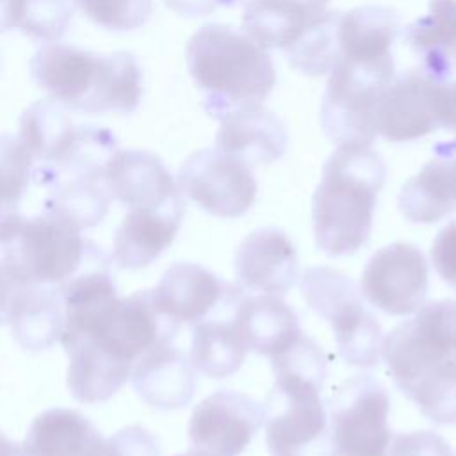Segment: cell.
Returning a JSON list of instances; mask_svg holds the SVG:
<instances>
[{
    "instance_id": "obj_1",
    "label": "cell",
    "mask_w": 456,
    "mask_h": 456,
    "mask_svg": "<svg viewBox=\"0 0 456 456\" xmlns=\"http://www.w3.org/2000/svg\"><path fill=\"white\" fill-rule=\"evenodd\" d=\"M383 360L401 392L433 424H456V301L422 305L383 337Z\"/></svg>"
},
{
    "instance_id": "obj_2",
    "label": "cell",
    "mask_w": 456,
    "mask_h": 456,
    "mask_svg": "<svg viewBox=\"0 0 456 456\" xmlns=\"http://www.w3.org/2000/svg\"><path fill=\"white\" fill-rule=\"evenodd\" d=\"M385 171L383 159L369 144H338L314 194L312 219L319 249L344 256L369 242Z\"/></svg>"
},
{
    "instance_id": "obj_3",
    "label": "cell",
    "mask_w": 456,
    "mask_h": 456,
    "mask_svg": "<svg viewBox=\"0 0 456 456\" xmlns=\"http://www.w3.org/2000/svg\"><path fill=\"white\" fill-rule=\"evenodd\" d=\"M30 75L52 100L86 114H130L142 96V75L128 52L98 53L61 43L43 45Z\"/></svg>"
},
{
    "instance_id": "obj_4",
    "label": "cell",
    "mask_w": 456,
    "mask_h": 456,
    "mask_svg": "<svg viewBox=\"0 0 456 456\" xmlns=\"http://www.w3.org/2000/svg\"><path fill=\"white\" fill-rule=\"evenodd\" d=\"M185 61L196 86L207 93L212 114L260 103L274 87L276 73L265 48L228 25H203L187 43Z\"/></svg>"
},
{
    "instance_id": "obj_5",
    "label": "cell",
    "mask_w": 456,
    "mask_h": 456,
    "mask_svg": "<svg viewBox=\"0 0 456 456\" xmlns=\"http://www.w3.org/2000/svg\"><path fill=\"white\" fill-rule=\"evenodd\" d=\"M2 260L25 283H59L69 280L86 255L80 232L45 212L23 217L16 210L0 219Z\"/></svg>"
},
{
    "instance_id": "obj_6",
    "label": "cell",
    "mask_w": 456,
    "mask_h": 456,
    "mask_svg": "<svg viewBox=\"0 0 456 456\" xmlns=\"http://www.w3.org/2000/svg\"><path fill=\"white\" fill-rule=\"evenodd\" d=\"M299 290L308 306L330 322L346 363L369 369L379 362L381 326L363 306L362 290L347 274L326 265L310 267L301 278Z\"/></svg>"
},
{
    "instance_id": "obj_7",
    "label": "cell",
    "mask_w": 456,
    "mask_h": 456,
    "mask_svg": "<svg viewBox=\"0 0 456 456\" xmlns=\"http://www.w3.org/2000/svg\"><path fill=\"white\" fill-rule=\"evenodd\" d=\"M392 78L394 59H340L331 69L321 109L326 135L337 144H370L378 134V105Z\"/></svg>"
},
{
    "instance_id": "obj_8",
    "label": "cell",
    "mask_w": 456,
    "mask_h": 456,
    "mask_svg": "<svg viewBox=\"0 0 456 456\" xmlns=\"http://www.w3.org/2000/svg\"><path fill=\"white\" fill-rule=\"evenodd\" d=\"M321 385L274 378L265 410V440L271 456H330L331 429Z\"/></svg>"
},
{
    "instance_id": "obj_9",
    "label": "cell",
    "mask_w": 456,
    "mask_h": 456,
    "mask_svg": "<svg viewBox=\"0 0 456 456\" xmlns=\"http://www.w3.org/2000/svg\"><path fill=\"white\" fill-rule=\"evenodd\" d=\"M388 411V392L372 376L342 381L328 399L330 456H385L392 438Z\"/></svg>"
},
{
    "instance_id": "obj_10",
    "label": "cell",
    "mask_w": 456,
    "mask_h": 456,
    "mask_svg": "<svg viewBox=\"0 0 456 456\" xmlns=\"http://www.w3.org/2000/svg\"><path fill=\"white\" fill-rule=\"evenodd\" d=\"M178 189L216 217H239L256 198V180L246 162L217 148L192 153L180 167Z\"/></svg>"
},
{
    "instance_id": "obj_11",
    "label": "cell",
    "mask_w": 456,
    "mask_h": 456,
    "mask_svg": "<svg viewBox=\"0 0 456 456\" xmlns=\"http://www.w3.org/2000/svg\"><path fill=\"white\" fill-rule=\"evenodd\" d=\"M428 283L429 267L424 253L415 244L394 242L369 258L360 290L374 308L388 315H408L424 305Z\"/></svg>"
},
{
    "instance_id": "obj_12",
    "label": "cell",
    "mask_w": 456,
    "mask_h": 456,
    "mask_svg": "<svg viewBox=\"0 0 456 456\" xmlns=\"http://www.w3.org/2000/svg\"><path fill=\"white\" fill-rule=\"evenodd\" d=\"M265 422L264 406L235 390L205 397L189 420L191 449L205 456H239Z\"/></svg>"
},
{
    "instance_id": "obj_13",
    "label": "cell",
    "mask_w": 456,
    "mask_h": 456,
    "mask_svg": "<svg viewBox=\"0 0 456 456\" xmlns=\"http://www.w3.org/2000/svg\"><path fill=\"white\" fill-rule=\"evenodd\" d=\"M228 283L212 271L191 264L176 262L160 276L159 283L148 290L150 303L157 315L173 330L180 324H198L224 301Z\"/></svg>"
},
{
    "instance_id": "obj_14",
    "label": "cell",
    "mask_w": 456,
    "mask_h": 456,
    "mask_svg": "<svg viewBox=\"0 0 456 456\" xmlns=\"http://www.w3.org/2000/svg\"><path fill=\"white\" fill-rule=\"evenodd\" d=\"M235 276L242 289L283 296L299 278L297 249L278 228L251 232L237 248Z\"/></svg>"
},
{
    "instance_id": "obj_15",
    "label": "cell",
    "mask_w": 456,
    "mask_h": 456,
    "mask_svg": "<svg viewBox=\"0 0 456 456\" xmlns=\"http://www.w3.org/2000/svg\"><path fill=\"white\" fill-rule=\"evenodd\" d=\"M110 196L132 208H159L182 200L176 180L164 162L144 150H116L103 167Z\"/></svg>"
},
{
    "instance_id": "obj_16",
    "label": "cell",
    "mask_w": 456,
    "mask_h": 456,
    "mask_svg": "<svg viewBox=\"0 0 456 456\" xmlns=\"http://www.w3.org/2000/svg\"><path fill=\"white\" fill-rule=\"evenodd\" d=\"M166 333L175 335L176 330L157 315L148 290H142L130 297H118L109 312L84 337L94 340L116 358L135 363Z\"/></svg>"
},
{
    "instance_id": "obj_17",
    "label": "cell",
    "mask_w": 456,
    "mask_h": 456,
    "mask_svg": "<svg viewBox=\"0 0 456 456\" xmlns=\"http://www.w3.org/2000/svg\"><path fill=\"white\" fill-rule=\"evenodd\" d=\"M435 78L426 69H411L385 89L376 114V132L392 142H404L429 134L435 126Z\"/></svg>"
},
{
    "instance_id": "obj_18",
    "label": "cell",
    "mask_w": 456,
    "mask_h": 456,
    "mask_svg": "<svg viewBox=\"0 0 456 456\" xmlns=\"http://www.w3.org/2000/svg\"><path fill=\"white\" fill-rule=\"evenodd\" d=\"M283 123L260 103L239 105L221 114L216 148L230 153L248 166L271 164L287 150Z\"/></svg>"
},
{
    "instance_id": "obj_19",
    "label": "cell",
    "mask_w": 456,
    "mask_h": 456,
    "mask_svg": "<svg viewBox=\"0 0 456 456\" xmlns=\"http://www.w3.org/2000/svg\"><path fill=\"white\" fill-rule=\"evenodd\" d=\"M173 333L162 335L137 362L134 387L139 397L159 410H176L194 395L196 374L191 360L173 346Z\"/></svg>"
},
{
    "instance_id": "obj_20",
    "label": "cell",
    "mask_w": 456,
    "mask_h": 456,
    "mask_svg": "<svg viewBox=\"0 0 456 456\" xmlns=\"http://www.w3.org/2000/svg\"><path fill=\"white\" fill-rule=\"evenodd\" d=\"M399 210L411 223H436L456 210V141L440 142L433 159L399 192Z\"/></svg>"
},
{
    "instance_id": "obj_21",
    "label": "cell",
    "mask_w": 456,
    "mask_h": 456,
    "mask_svg": "<svg viewBox=\"0 0 456 456\" xmlns=\"http://www.w3.org/2000/svg\"><path fill=\"white\" fill-rule=\"evenodd\" d=\"M183 217V200L159 208H132L114 237L112 258L119 267L150 265L173 240Z\"/></svg>"
},
{
    "instance_id": "obj_22",
    "label": "cell",
    "mask_w": 456,
    "mask_h": 456,
    "mask_svg": "<svg viewBox=\"0 0 456 456\" xmlns=\"http://www.w3.org/2000/svg\"><path fill=\"white\" fill-rule=\"evenodd\" d=\"M233 321L248 351L269 358L289 349L303 335L294 308L273 294L242 292L233 305Z\"/></svg>"
},
{
    "instance_id": "obj_23",
    "label": "cell",
    "mask_w": 456,
    "mask_h": 456,
    "mask_svg": "<svg viewBox=\"0 0 456 456\" xmlns=\"http://www.w3.org/2000/svg\"><path fill=\"white\" fill-rule=\"evenodd\" d=\"M330 0H249L244 32L262 48H290L328 12Z\"/></svg>"
},
{
    "instance_id": "obj_24",
    "label": "cell",
    "mask_w": 456,
    "mask_h": 456,
    "mask_svg": "<svg viewBox=\"0 0 456 456\" xmlns=\"http://www.w3.org/2000/svg\"><path fill=\"white\" fill-rule=\"evenodd\" d=\"M80 134L66 107L52 98L32 103L20 118L18 137L34 159V175L59 167L73 151Z\"/></svg>"
},
{
    "instance_id": "obj_25",
    "label": "cell",
    "mask_w": 456,
    "mask_h": 456,
    "mask_svg": "<svg viewBox=\"0 0 456 456\" xmlns=\"http://www.w3.org/2000/svg\"><path fill=\"white\" fill-rule=\"evenodd\" d=\"M242 292L244 289L239 285L223 317H205L194 324L189 353L194 370L214 379H223L240 369L248 347L235 326L233 305Z\"/></svg>"
},
{
    "instance_id": "obj_26",
    "label": "cell",
    "mask_w": 456,
    "mask_h": 456,
    "mask_svg": "<svg viewBox=\"0 0 456 456\" xmlns=\"http://www.w3.org/2000/svg\"><path fill=\"white\" fill-rule=\"evenodd\" d=\"M69 354L68 387L80 403H98L116 394L128 379L134 363L123 362L82 337L64 347Z\"/></svg>"
},
{
    "instance_id": "obj_27",
    "label": "cell",
    "mask_w": 456,
    "mask_h": 456,
    "mask_svg": "<svg viewBox=\"0 0 456 456\" xmlns=\"http://www.w3.org/2000/svg\"><path fill=\"white\" fill-rule=\"evenodd\" d=\"M7 322H11L14 338L25 349L41 351L50 347L61 338L64 326L59 296L37 283L21 285L11 303Z\"/></svg>"
},
{
    "instance_id": "obj_28",
    "label": "cell",
    "mask_w": 456,
    "mask_h": 456,
    "mask_svg": "<svg viewBox=\"0 0 456 456\" xmlns=\"http://www.w3.org/2000/svg\"><path fill=\"white\" fill-rule=\"evenodd\" d=\"M406 39L435 78L456 73V0H429V9L415 20Z\"/></svg>"
},
{
    "instance_id": "obj_29",
    "label": "cell",
    "mask_w": 456,
    "mask_h": 456,
    "mask_svg": "<svg viewBox=\"0 0 456 456\" xmlns=\"http://www.w3.org/2000/svg\"><path fill=\"white\" fill-rule=\"evenodd\" d=\"M399 28L397 14L387 7L365 5L338 18L340 59H392L390 46Z\"/></svg>"
},
{
    "instance_id": "obj_30",
    "label": "cell",
    "mask_w": 456,
    "mask_h": 456,
    "mask_svg": "<svg viewBox=\"0 0 456 456\" xmlns=\"http://www.w3.org/2000/svg\"><path fill=\"white\" fill-rule=\"evenodd\" d=\"M116 301V285L103 271L84 273L69 280L62 289V346L66 347L77 338L87 335Z\"/></svg>"
},
{
    "instance_id": "obj_31",
    "label": "cell",
    "mask_w": 456,
    "mask_h": 456,
    "mask_svg": "<svg viewBox=\"0 0 456 456\" xmlns=\"http://www.w3.org/2000/svg\"><path fill=\"white\" fill-rule=\"evenodd\" d=\"M100 438L80 411L53 408L36 417L23 445L37 456H84Z\"/></svg>"
},
{
    "instance_id": "obj_32",
    "label": "cell",
    "mask_w": 456,
    "mask_h": 456,
    "mask_svg": "<svg viewBox=\"0 0 456 456\" xmlns=\"http://www.w3.org/2000/svg\"><path fill=\"white\" fill-rule=\"evenodd\" d=\"M102 182L103 178L86 176L59 183L48 198L45 212L62 219L78 232L98 224L107 214L112 198Z\"/></svg>"
},
{
    "instance_id": "obj_33",
    "label": "cell",
    "mask_w": 456,
    "mask_h": 456,
    "mask_svg": "<svg viewBox=\"0 0 456 456\" xmlns=\"http://www.w3.org/2000/svg\"><path fill=\"white\" fill-rule=\"evenodd\" d=\"M338 18L340 12L328 11L317 25L285 50L292 66L308 75H322L337 66L340 61Z\"/></svg>"
},
{
    "instance_id": "obj_34",
    "label": "cell",
    "mask_w": 456,
    "mask_h": 456,
    "mask_svg": "<svg viewBox=\"0 0 456 456\" xmlns=\"http://www.w3.org/2000/svg\"><path fill=\"white\" fill-rule=\"evenodd\" d=\"M34 166L32 155L18 135L0 134V203L7 212L16 208Z\"/></svg>"
},
{
    "instance_id": "obj_35",
    "label": "cell",
    "mask_w": 456,
    "mask_h": 456,
    "mask_svg": "<svg viewBox=\"0 0 456 456\" xmlns=\"http://www.w3.org/2000/svg\"><path fill=\"white\" fill-rule=\"evenodd\" d=\"M73 16L69 0H21L18 28L45 45L57 43Z\"/></svg>"
},
{
    "instance_id": "obj_36",
    "label": "cell",
    "mask_w": 456,
    "mask_h": 456,
    "mask_svg": "<svg viewBox=\"0 0 456 456\" xmlns=\"http://www.w3.org/2000/svg\"><path fill=\"white\" fill-rule=\"evenodd\" d=\"M93 23L116 32L142 27L151 14V0H71Z\"/></svg>"
},
{
    "instance_id": "obj_37",
    "label": "cell",
    "mask_w": 456,
    "mask_h": 456,
    "mask_svg": "<svg viewBox=\"0 0 456 456\" xmlns=\"http://www.w3.org/2000/svg\"><path fill=\"white\" fill-rule=\"evenodd\" d=\"M84 456H159V444L150 431L130 426L107 440L100 438Z\"/></svg>"
},
{
    "instance_id": "obj_38",
    "label": "cell",
    "mask_w": 456,
    "mask_h": 456,
    "mask_svg": "<svg viewBox=\"0 0 456 456\" xmlns=\"http://www.w3.org/2000/svg\"><path fill=\"white\" fill-rule=\"evenodd\" d=\"M385 456H452L449 444L435 431L395 433Z\"/></svg>"
},
{
    "instance_id": "obj_39",
    "label": "cell",
    "mask_w": 456,
    "mask_h": 456,
    "mask_svg": "<svg viewBox=\"0 0 456 456\" xmlns=\"http://www.w3.org/2000/svg\"><path fill=\"white\" fill-rule=\"evenodd\" d=\"M431 262L438 276L456 287V219L436 233L431 244Z\"/></svg>"
},
{
    "instance_id": "obj_40",
    "label": "cell",
    "mask_w": 456,
    "mask_h": 456,
    "mask_svg": "<svg viewBox=\"0 0 456 456\" xmlns=\"http://www.w3.org/2000/svg\"><path fill=\"white\" fill-rule=\"evenodd\" d=\"M433 114L436 126L456 134V82H435Z\"/></svg>"
},
{
    "instance_id": "obj_41",
    "label": "cell",
    "mask_w": 456,
    "mask_h": 456,
    "mask_svg": "<svg viewBox=\"0 0 456 456\" xmlns=\"http://www.w3.org/2000/svg\"><path fill=\"white\" fill-rule=\"evenodd\" d=\"M21 285H25V281L20 280L14 271L0 258V324L7 322L11 303Z\"/></svg>"
},
{
    "instance_id": "obj_42",
    "label": "cell",
    "mask_w": 456,
    "mask_h": 456,
    "mask_svg": "<svg viewBox=\"0 0 456 456\" xmlns=\"http://www.w3.org/2000/svg\"><path fill=\"white\" fill-rule=\"evenodd\" d=\"M169 9L183 16H205L219 7L233 4V0H164Z\"/></svg>"
},
{
    "instance_id": "obj_43",
    "label": "cell",
    "mask_w": 456,
    "mask_h": 456,
    "mask_svg": "<svg viewBox=\"0 0 456 456\" xmlns=\"http://www.w3.org/2000/svg\"><path fill=\"white\" fill-rule=\"evenodd\" d=\"M16 444H12L5 435L0 433V456H11Z\"/></svg>"
},
{
    "instance_id": "obj_44",
    "label": "cell",
    "mask_w": 456,
    "mask_h": 456,
    "mask_svg": "<svg viewBox=\"0 0 456 456\" xmlns=\"http://www.w3.org/2000/svg\"><path fill=\"white\" fill-rule=\"evenodd\" d=\"M11 456H37V454H34L32 451H28L25 445H21V447H20V445H14Z\"/></svg>"
},
{
    "instance_id": "obj_45",
    "label": "cell",
    "mask_w": 456,
    "mask_h": 456,
    "mask_svg": "<svg viewBox=\"0 0 456 456\" xmlns=\"http://www.w3.org/2000/svg\"><path fill=\"white\" fill-rule=\"evenodd\" d=\"M180 456H205V454H200V452H196V451H191V452H187V454H180Z\"/></svg>"
},
{
    "instance_id": "obj_46",
    "label": "cell",
    "mask_w": 456,
    "mask_h": 456,
    "mask_svg": "<svg viewBox=\"0 0 456 456\" xmlns=\"http://www.w3.org/2000/svg\"><path fill=\"white\" fill-rule=\"evenodd\" d=\"M5 212H7V210H5V208H4V207H2V203H0V219H2V217H4V214H5Z\"/></svg>"
}]
</instances>
